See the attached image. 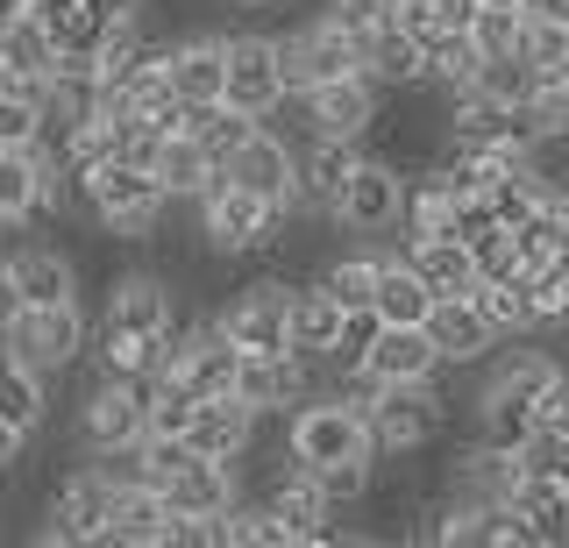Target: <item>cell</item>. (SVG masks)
<instances>
[{
  "instance_id": "16",
  "label": "cell",
  "mask_w": 569,
  "mask_h": 548,
  "mask_svg": "<svg viewBox=\"0 0 569 548\" xmlns=\"http://www.w3.org/2000/svg\"><path fill=\"white\" fill-rule=\"evenodd\" d=\"M427 335H435V349H441V363H449V370H477V363H491L498 349H506V335H498L485 313L470 307V292L435 299V313H427Z\"/></svg>"
},
{
  "instance_id": "43",
  "label": "cell",
  "mask_w": 569,
  "mask_h": 548,
  "mask_svg": "<svg viewBox=\"0 0 569 548\" xmlns=\"http://www.w3.org/2000/svg\"><path fill=\"white\" fill-rule=\"evenodd\" d=\"M320 8H328L335 22H349L356 37H370V29H385L391 14H399V8H391V0H320Z\"/></svg>"
},
{
  "instance_id": "29",
  "label": "cell",
  "mask_w": 569,
  "mask_h": 548,
  "mask_svg": "<svg viewBox=\"0 0 569 548\" xmlns=\"http://www.w3.org/2000/svg\"><path fill=\"white\" fill-rule=\"evenodd\" d=\"M342 321H349V307L320 286V278H313V286H292V349H299V357L328 363L335 342H342Z\"/></svg>"
},
{
  "instance_id": "28",
  "label": "cell",
  "mask_w": 569,
  "mask_h": 548,
  "mask_svg": "<svg viewBox=\"0 0 569 548\" xmlns=\"http://www.w3.org/2000/svg\"><path fill=\"white\" fill-rule=\"evenodd\" d=\"M435 286L406 263V250H391L385 257V271H378V299H370V313H378L385 328H427V313H435Z\"/></svg>"
},
{
  "instance_id": "6",
  "label": "cell",
  "mask_w": 569,
  "mask_h": 548,
  "mask_svg": "<svg viewBox=\"0 0 569 548\" xmlns=\"http://www.w3.org/2000/svg\"><path fill=\"white\" fill-rule=\"evenodd\" d=\"M142 428H150V385L114 378V370H93L79 392V414H71V435H79L86 456H121L136 449Z\"/></svg>"
},
{
  "instance_id": "44",
  "label": "cell",
  "mask_w": 569,
  "mask_h": 548,
  "mask_svg": "<svg viewBox=\"0 0 569 548\" xmlns=\"http://www.w3.org/2000/svg\"><path fill=\"white\" fill-rule=\"evenodd\" d=\"M541 428H556V435H569V363L548 378V392H541Z\"/></svg>"
},
{
  "instance_id": "17",
  "label": "cell",
  "mask_w": 569,
  "mask_h": 548,
  "mask_svg": "<svg viewBox=\"0 0 569 548\" xmlns=\"http://www.w3.org/2000/svg\"><path fill=\"white\" fill-rule=\"evenodd\" d=\"M171 86L192 108L228 100V29H186V37H171Z\"/></svg>"
},
{
  "instance_id": "15",
  "label": "cell",
  "mask_w": 569,
  "mask_h": 548,
  "mask_svg": "<svg viewBox=\"0 0 569 548\" xmlns=\"http://www.w3.org/2000/svg\"><path fill=\"white\" fill-rule=\"evenodd\" d=\"M313 378H320V363H313V357H299V349H284V357H242L236 399H242V406H257L263 420H284L299 399L313 392Z\"/></svg>"
},
{
  "instance_id": "36",
  "label": "cell",
  "mask_w": 569,
  "mask_h": 548,
  "mask_svg": "<svg viewBox=\"0 0 569 548\" xmlns=\"http://www.w3.org/2000/svg\"><path fill=\"white\" fill-rule=\"evenodd\" d=\"M520 286H527V307H533V335L569 328V250H556L548 263H533Z\"/></svg>"
},
{
  "instance_id": "32",
  "label": "cell",
  "mask_w": 569,
  "mask_h": 548,
  "mask_svg": "<svg viewBox=\"0 0 569 548\" xmlns=\"http://www.w3.org/2000/svg\"><path fill=\"white\" fill-rule=\"evenodd\" d=\"M435 236H456V192L420 165L413 179H406V221H399V242H435Z\"/></svg>"
},
{
  "instance_id": "33",
  "label": "cell",
  "mask_w": 569,
  "mask_h": 548,
  "mask_svg": "<svg viewBox=\"0 0 569 548\" xmlns=\"http://www.w3.org/2000/svg\"><path fill=\"white\" fill-rule=\"evenodd\" d=\"M406 250V263H413V271L427 278V286H435L441 299L449 292H470L477 286V250L462 236H435V242H399Z\"/></svg>"
},
{
  "instance_id": "47",
  "label": "cell",
  "mask_w": 569,
  "mask_h": 548,
  "mask_svg": "<svg viewBox=\"0 0 569 548\" xmlns=\"http://www.w3.org/2000/svg\"><path fill=\"white\" fill-rule=\"evenodd\" d=\"M142 8H150V0H86V14H93V22H107V29L142 22Z\"/></svg>"
},
{
  "instance_id": "39",
  "label": "cell",
  "mask_w": 569,
  "mask_h": 548,
  "mask_svg": "<svg viewBox=\"0 0 569 548\" xmlns=\"http://www.w3.org/2000/svg\"><path fill=\"white\" fill-rule=\"evenodd\" d=\"M477 86H485L491 100H506V108H527L533 86H541V72L527 64V50H506V58H485V64H477Z\"/></svg>"
},
{
  "instance_id": "22",
  "label": "cell",
  "mask_w": 569,
  "mask_h": 548,
  "mask_svg": "<svg viewBox=\"0 0 569 548\" xmlns=\"http://www.w3.org/2000/svg\"><path fill=\"white\" fill-rule=\"evenodd\" d=\"M43 179H50L43 143H0V228L43 221Z\"/></svg>"
},
{
  "instance_id": "24",
  "label": "cell",
  "mask_w": 569,
  "mask_h": 548,
  "mask_svg": "<svg viewBox=\"0 0 569 548\" xmlns=\"http://www.w3.org/2000/svg\"><path fill=\"white\" fill-rule=\"evenodd\" d=\"M8 263H14V286H22L29 307H64V299H79V286H86V263L71 250H58V242H29V250H14Z\"/></svg>"
},
{
  "instance_id": "7",
  "label": "cell",
  "mask_w": 569,
  "mask_h": 548,
  "mask_svg": "<svg viewBox=\"0 0 569 548\" xmlns=\"http://www.w3.org/2000/svg\"><path fill=\"white\" fill-rule=\"evenodd\" d=\"M114 491H121V477H107L93 456H86V470H64L58 485H50L36 541L43 548H100V527H107V512H114Z\"/></svg>"
},
{
  "instance_id": "14",
  "label": "cell",
  "mask_w": 569,
  "mask_h": 548,
  "mask_svg": "<svg viewBox=\"0 0 569 548\" xmlns=\"http://www.w3.org/2000/svg\"><path fill=\"white\" fill-rule=\"evenodd\" d=\"M370 143H342V136H307V150H299V192H292V215L307 221H328L335 200H342L349 171L363 165Z\"/></svg>"
},
{
  "instance_id": "31",
  "label": "cell",
  "mask_w": 569,
  "mask_h": 548,
  "mask_svg": "<svg viewBox=\"0 0 569 548\" xmlns=\"http://www.w3.org/2000/svg\"><path fill=\"white\" fill-rule=\"evenodd\" d=\"M512 506L533 520V535H541V548H569V485L548 470H527L520 464V491H512Z\"/></svg>"
},
{
  "instance_id": "9",
  "label": "cell",
  "mask_w": 569,
  "mask_h": 548,
  "mask_svg": "<svg viewBox=\"0 0 569 548\" xmlns=\"http://www.w3.org/2000/svg\"><path fill=\"white\" fill-rule=\"evenodd\" d=\"M213 321L228 328V342L242 357H284L292 349V286L284 278H249V286H236L221 299Z\"/></svg>"
},
{
  "instance_id": "38",
  "label": "cell",
  "mask_w": 569,
  "mask_h": 548,
  "mask_svg": "<svg viewBox=\"0 0 569 548\" xmlns=\"http://www.w3.org/2000/svg\"><path fill=\"white\" fill-rule=\"evenodd\" d=\"M0 143H43V79L0 86Z\"/></svg>"
},
{
  "instance_id": "45",
  "label": "cell",
  "mask_w": 569,
  "mask_h": 548,
  "mask_svg": "<svg viewBox=\"0 0 569 548\" xmlns=\"http://www.w3.org/2000/svg\"><path fill=\"white\" fill-rule=\"evenodd\" d=\"M29 428H14V420H0V477H14V470H22V456H29Z\"/></svg>"
},
{
  "instance_id": "23",
  "label": "cell",
  "mask_w": 569,
  "mask_h": 548,
  "mask_svg": "<svg viewBox=\"0 0 569 548\" xmlns=\"http://www.w3.org/2000/svg\"><path fill=\"white\" fill-rule=\"evenodd\" d=\"M441 129H449V143H498V136H520V108H506V100H491L485 86H456V93H441Z\"/></svg>"
},
{
  "instance_id": "10",
  "label": "cell",
  "mask_w": 569,
  "mask_h": 548,
  "mask_svg": "<svg viewBox=\"0 0 569 548\" xmlns=\"http://www.w3.org/2000/svg\"><path fill=\"white\" fill-rule=\"evenodd\" d=\"M385 86L370 72H349V79H328V86H307L299 93V114H307V136H342V143H370L385 114Z\"/></svg>"
},
{
  "instance_id": "25",
  "label": "cell",
  "mask_w": 569,
  "mask_h": 548,
  "mask_svg": "<svg viewBox=\"0 0 569 548\" xmlns=\"http://www.w3.org/2000/svg\"><path fill=\"white\" fill-rule=\"evenodd\" d=\"M363 72L378 79L385 93H427V50L399 29V14L363 37Z\"/></svg>"
},
{
  "instance_id": "27",
  "label": "cell",
  "mask_w": 569,
  "mask_h": 548,
  "mask_svg": "<svg viewBox=\"0 0 569 548\" xmlns=\"http://www.w3.org/2000/svg\"><path fill=\"white\" fill-rule=\"evenodd\" d=\"M0 64L14 79H50L58 72V37L22 8V0H0Z\"/></svg>"
},
{
  "instance_id": "2",
  "label": "cell",
  "mask_w": 569,
  "mask_h": 548,
  "mask_svg": "<svg viewBox=\"0 0 569 548\" xmlns=\"http://www.w3.org/2000/svg\"><path fill=\"white\" fill-rule=\"evenodd\" d=\"M449 414L456 399L441 392V378H420V385H370L363 392V420H370V441L378 456H420L449 435Z\"/></svg>"
},
{
  "instance_id": "46",
  "label": "cell",
  "mask_w": 569,
  "mask_h": 548,
  "mask_svg": "<svg viewBox=\"0 0 569 548\" xmlns=\"http://www.w3.org/2000/svg\"><path fill=\"white\" fill-rule=\"evenodd\" d=\"M22 307H29V299H22V286H14V263L0 257V335L22 321Z\"/></svg>"
},
{
  "instance_id": "41",
  "label": "cell",
  "mask_w": 569,
  "mask_h": 548,
  "mask_svg": "<svg viewBox=\"0 0 569 548\" xmlns=\"http://www.w3.org/2000/svg\"><path fill=\"white\" fill-rule=\"evenodd\" d=\"M520 50H527V64L541 79H569V22H541V14H527Z\"/></svg>"
},
{
  "instance_id": "21",
  "label": "cell",
  "mask_w": 569,
  "mask_h": 548,
  "mask_svg": "<svg viewBox=\"0 0 569 548\" xmlns=\"http://www.w3.org/2000/svg\"><path fill=\"white\" fill-rule=\"evenodd\" d=\"M221 171H228L236 186L263 192V200H292V192H299V150L284 143V136L271 129V121H263V129L249 136V143H242L236 157H228Z\"/></svg>"
},
{
  "instance_id": "35",
  "label": "cell",
  "mask_w": 569,
  "mask_h": 548,
  "mask_svg": "<svg viewBox=\"0 0 569 548\" xmlns=\"http://www.w3.org/2000/svg\"><path fill=\"white\" fill-rule=\"evenodd\" d=\"M385 257H391L385 242H356V250H342V257L320 263V286L342 299L349 313H363L370 299H378V271H385Z\"/></svg>"
},
{
  "instance_id": "40",
  "label": "cell",
  "mask_w": 569,
  "mask_h": 548,
  "mask_svg": "<svg viewBox=\"0 0 569 548\" xmlns=\"http://www.w3.org/2000/svg\"><path fill=\"white\" fill-rule=\"evenodd\" d=\"M520 37H527V8H498V0H485V8L470 14V43L485 50V58L520 50Z\"/></svg>"
},
{
  "instance_id": "49",
  "label": "cell",
  "mask_w": 569,
  "mask_h": 548,
  "mask_svg": "<svg viewBox=\"0 0 569 548\" xmlns=\"http://www.w3.org/2000/svg\"><path fill=\"white\" fill-rule=\"evenodd\" d=\"M228 8H242V14H249V8H284V0H228Z\"/></svg>"
},
{
  "instance_id": "48",
  "label": "cell",
  "mask_w": 569,
  "mask_h": 548,
  "mask_svg": "<svg viewBox=\"0 0 569 548\" xmlns=\"http://www.w3.org/2000/svg\"><path fill=\"white\" fill-rule=\"evenodd\" d=\"M527 14H541V22H569V0H520Z\"/></svg>"
},
{
  "instance_id": "26",
  "label": "cell",
  "mask_w": 569,
  "mask_h": 548,
  "mask_svg": "<svg viewBox=\"0 0 569 548\" xmlns=\"http://www.w3.org/2000/svg\"><path fill=\"white\" fill-rule=\"evenodd\" d=\"M164 520H171V506L157 485H121L114 512L100 527V548H164Z\"/></svg>"
},
{
  "instance_id": "34",
  "label": "cell",
  "mask_w": 569,
  "mask_h": 548,
  "mask_svg": "<svg viewBox=\"0 0 569 548\" xmlns=\"http://www.w3.org/2000/svg\"><path fill=\"white\" fill-rule=\"evenodd\" d=\"M0 420H14V428H29V435L50 420V378L29 370L8 342H0Z\"/></svg>"
},
{
  "instance_id": "30",
  "label": "cell",
  "mask_w": 569,
  "mask_h": 548,
  "mask_svg": "<svg viewBox=\"0 0 569 548\" xmlns=\"http://www.w3.org/2000/svg\"><path fill=\"white\" fill-rule=\"evenodd\" d=\"M157 179H164V192H171V200H192V207H200V192L213 186V179H221V165H213V157H207V143H200V136H164V143H157Z\"/></svg>"
},
{
  "instance_id": "8",
  "label": "cell",
  "mask_w": 569,
  "mask_h": 548,
  "mask_svg": "<svg viewBox=\"0 0 569 548\" xmlns=\"http://www.w3.org/2000/svg\"><path fill=\"white\" fill-rule=\"evenodd\" d=\"M0 342H8L29 370H43V378H64L71 363L93 357V328H86L79 299H64V307H22V321L0 335Z\"/></svg>"
},
{
  "instance_id": "37",
  "label": "cell",
  "mask_w": 569,
  "mask_h": 548,
  "mask_svg": "<svg viewBox=\"0 0 569 548\" xmlns=\"http://www.w3.org/2000/svg\"><path fill=\"white\" fill-rule=\"evenodd\" d=\"M257 129H263V121L249 114V108H236V100H213V108H200V121H192V136L207 143L213 165H228V157H236Z\"/></svg>"
},
{
  "instance_id": "11",
  "label": "cell",
  "mask_w": 569,
  "mask_h": 548,
  "mask_svg": "<svg viewBox=\"0 0 569 548\" xmlns=\"http://www.w3.org/2000/svg\"><path fill=\"white\" fill-rule=\"evenodd\" d=\"M228 100L249 108L257 121L292 108L284 72H278V29H228Z\"/></svg>"
},
{
  "instance_id": "42",
  "label": "cell",
  "mask_w": 569,
  "mask_h": 548,
  "mask_svg": "<svg viewBox=\"0 0 569 548\" xmlns=\"http://www.w3.org/2000/svg\"><path fill=\"white\" fill-rule=\"evenodd\" d=\"M477 250V278H527V250L512 228H491L485 242H470Z\"/></svg>"
},
{
  "instance_id": "3",
  "label": "cell",
  "mask_w": 569,
  "mask_h": 548,
  "mask_svg": "<svg viewBox=\"0 0 569 548\" xmlns=\"http://www.w3.org/2000/svg\"><path fill=\"white\" fill-rule=\"evenodd\" d=\"M284 449L307 470H320V464H349V456H378V441H370V420L349 392H307L284 414Z\"/></svg>"
},
{
  "instance_id": "51",
  "label": "cell",
  "mask_w": 569,
  "mask_h": 548,
  "mask_svg": "<svg viewBox=\"0 0 569 548\" xmlns=\"http://www.w3.org/2000/svg\"><path fill=\"white\" fill-rule=\"evenodd\" d=\"M498 8H520V0H498Z\"/></svg>"
},
{
  "instance_id": "18",
  "label": "cell",
  "mask_w": 569,
  "mask_h": 548,
  "mask_svg": "<svg viewBox=\"0 0 569 548\" xmlns=\"http://www.w3.org/2000/svg\"><path fill=\"white\" fill-rule=\"evenodd\" d=\"M171 370H178V378H186L200 399H228V392H236V378H242V349L228 342L221 321H192V335L178 342Z\"/></svg>"
},
{
  "instance_id": "1",
  "label": "cell",
  "mask_w": 569,
  "mask_h": 548,
  "mask_svg": "<svg viewBox=\"0 0 569 548\" xmlns=\"http://www.w3.org/2000/svg\"><path fill=\"white\" fill-rule=\"evenodd\" d=\"M292 200H263V192L236 186L221 171L207 192H200V242L213 257L242 263V257H278L284 242H292Z\"/></svg>"
},
{
  "instance_id": "12",
  "label": "cell",
  "mask_w": 569,
  "mask_h": 548,
  "mask_svg": "<svg viewBox=\"0 0 569 548\" xmlns=\"http://www.w3.org/2000/svg\"><path fill=\"white\" fill-rule=\"evenodd\" d=\"M100 321L107 328H136V335H164L178 321V292L157 263H121L107 278V299H100Z\"/></svg>"
},
{
  "instance_id": "52",
  "label": "cell",
  "mask_w": 569,
  "mask_h": 548,
  "mask_svg": "<svg viewBox=\"0 0 569 548\" xmlns=\"http://www.w3.org/2000/svg\"><path fill=\"white\" fill-rule=\"evenodd\" d=\"M391 8H406V0H391Z\"/></svg>"
},
{
  "instance_id": "19",
  "label": "cell",
  "mask_w": 569,
  "mask_h": 548,
  "mask_svg": "<svg viewBox=\"0 0 569 548\" xmlns=\"http://www.w3.org/2000/svg\"><path fill=\"white\" fill-rule=\"evenodd\" d=\"M236 499H242V477H236V464H221V456H186V464L164 477V506L192 512V520H221Z\"/></svg>"
},
{
  "instance_id": "13",
  "label": "cell",
  "mask_w": 569,
  "mask_h": 548,
  "mask_svg": "<svg viewBox=\"0 0 569 548\" xmlns=\"http://www.w3.org/2000/svg\"><path fill=\"white\" fill-rule=\"evenodd\" d=\"M441 370H449V363H441V349H435V335H427V328H378L363 370H356L342 392L363 406L370 385H420V378H441Z\"/></svg>"
},
{
  "instance_id": "50",
  "label": "cell",
  "mask_w": 569,
  "mask_h": 548,
  "mask_svg": "<svg viewBox=\"0 0 569 548\" xmlns=\"http://www.w3.org/2000/svg\"><path fill=\"white\" fill-rule=\"evenodd\" d=\"M0 86H14V72H8V64H0Z\"/></svg>"
},
{
  "instance_id": "4",
  "label": "cell",
  "mask_w": 569,
  "mask_h": 548,
  "mask_svg": "<svg viewBox=\"0 0 569 548\" xmlns=\"http://www.w3.org/2000/svg\"><path fill=\"white\" fill-rule=\"evenodd\" d=\"M278 72H284V93H307V86H328V79H349L363 72V37L349 22H335L328 8H313L307 22L278 29Z\"/></svg>"
},
{
  "instance_id": "20",
  "label": "cell",
  "mask_w": 569,
  "mask_h": 548,
  "mask_svg": "<svg viewBox=\"0 0 569 548\" xmlns=\"http://www.w3.org/2000/svg\"><path fill=\"white\" fill-rule=\"evenodd\" d=\"M257 428H263V414L242 406L236 392L200 399V414H192V428H186V449L192 456H221V464H242V456L257 449Z\"/></svg>"
},
{
  "instance_id": "5",
  "label": "cell",
  "mask_w": 569,
  "mask_h": 548,
  "mask_svg": "<svg viewBox=\"0 0 569 548\" xmlns=\"http://www.w3.org/2000/svg\"><path fill=\"white\" fill-rule=\"evenodd\" d=\"M399 221H406V165L385 150H363V165L349 171L328 228H342L356 242H399Z\"/></svg>"
}]
</instances>
